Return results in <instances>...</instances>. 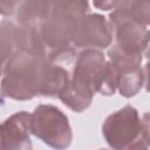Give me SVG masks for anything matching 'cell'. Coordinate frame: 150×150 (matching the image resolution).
<instances>
[{"mask_svg":"<svg viewBox=\"0 0 150 150\" xmlns=\"http://www.w3.org/2000/svg\"><path fill=\"white\" fill-rule=\"evenodd\" d=\"M19 29L20 27L13 22L4 21L0 23V77L11 57L20 50Z\"/></svg>","mask_w":150,"mask_h":150,"instance_id":"11","label":"cell"},{"mask_svg":"<svg viewBox=\"0 0 150 150\" xmlns=\"http://www.w3.org/2000/svg\"><path fill=\"white\" fill-rule=\"evenodd\" d=\"M108 60L98 49H84L75 60L73 73L59 98L73 111L86 110L98 91L105 74Z\"/></svg>","mask_w":150,"mask_h":150,"instance_id":"1","label":"cell"},{"mask_svg":"<svg viewBox=\"0 0 150 150\" xmlns=\"http://www.w3.org/2000/svg\"><path fill=\"white\" fill-rule=\"evenodd\" d=\"M117 69L114 64H111L109 61L107 63L105 74L102 79V82L98 88V93H101L104 96H111L114 95L115 90L117 89Z\"/></svg>","mask_w":150,"mask_h":150,"instance_id":"13","label":"cell"},{"mask_svg":"<svg viewBox=\"0 0 150 150\" xmlns=\"http://www.w3.org/2000/svg\"><path fill=\"white\" fill-rule=\"evenodd\" d=\"M30 114L21 110L0 123V150H32Z\"/></svg>","mask_w":150,"mask_h":150,"instance_id":"7","label":"cell"},{"mask_svg":"<svg viewBox=\"0 0 150 150\" xmlns=\"http://www.w3.org/2000/svg\"><path fill=\"white\" fill-rule=\"evenodd\" d=\"M128 11L131 19L144 26L148 27L150 22V2L149 1H129Z\"/></svg>","mask_w":150,"mask_h":150,"instance_id":"12","label":"cell"},{"mask_svg":"<svg viewBox=\"0 0 150 150\" xmlns=\"http://www.w3.org/2000/svg\"><path fill=\"white\" fill-rule=\"evenodd\" d=\"M89 4L86 1H52L48 18L39 27L42 42L52 50L69 47L81 19L87 15Z\"/></svg>","mask_w":150,"mask_h":150,"instance_id":"3","label":"cell"},{"mask_svg":"<svg viewBox=\"0 0 150 150\" xmlns=\"http://www.w3.org/2000/svg\"><path fill=\"white\" fill-rule=\"evenodd\" d=\"M112 41V30L101 14H87L79 22L71 43L84 49L107 48Z\"/></svg>","mask_w":150,"mask_h":150,"instance_id":"6","label":"cell"},{"mask_svg":"<svg viewBox=\"0 0 150 150\" xmlns=\"http://www.w3.org/2000/svg\"><path fill=\"white\" fill-rule=\"evenodd\" d=\"M116 69L118 73L117 89L120 94L127 98L137 95L145 84L146 80V74L142 66H129Z\"/></svg>","mask_w":150,"mask_h":150,"instance_id":"10","label":"cell"},{"mask_svg":"<svg viewBox=\"0 0 150 150\" xmlns=\"http://www.w3.org/2000/svg\"><path fill=\"white\" fill-rule=\"evenodd\" d=\"M121 5V1H101V2H94L95 7H98L102 11H109L115 9Z\"/></svg>","mask_w":150,"mask_h":150,"instance_id":"15","label":"cell"},{"mask_svg":"<svg viewBox=\"0 0 150 150\" xmlns=\"http://www.w3.org/2000/svg\"><path fill=\"white\" fill-rule=\"evenodd\" d=\"M30 134L55 150L68 149L73 139L67 115L52 104H40L30 114Z\"/></svg>","mask_w":150,"mask_h":150,"instance_id":"5","label":"cell"},{"mask_svg":"<svg viewBox=\"0 0 150 150\" xmlns=\"http://www.w3.org/2000/svg\"><path fill=\"white\" fill-rule=\"evenodd\" d=\"M69 77L70 75L66 68L56 63H50L46 60L40 74L39 95L59 97L60 94L66 89Z\"/></svg>","mask_w":150,"mask_h":150,"instance_id":"8","label":"cell"},{"mask_svg":"<svg viewBox=\"0 0 150 150\" xmlns=\"http://www.w3.org/2000/svg\"><path fill=\"white\" fill-rule=\"evenodd\" d=\"M129 150H149V142L148 141H138L135 143Z\"/></svg>","mask_w":150,"mask_h":150,"instance_id":"16","label":"cell"},{"mask_svg":"<svg viewBox=\"0 0 150 150\" xmlns=\"http://www.w3.org/2000/svg\"><path fill=\"white\" fill-rule=\"evenodd\" d=\"M0 102H1V103H2V100H0Z\"/></svg>","mask_w":150,"mask_h":150,"instance_id":"18","label":"cell"},{"mask_svg":"<svg viewBox=\"0 0 150 150\" xmlns=\"http://www.w3.org/2000/svg\"><path fill=\"white\" fill-rule=\"evenodd\" d=\"M52 9V1H22L16 7V21L23 27L39 28L48 18Z\"/></svg>","mask_w":150,"mask_h":150,"instance_id":"9","label":"cell"},{"mask_svg":"<svg viewBox=\"0 0 150 150\" xmlns=\"http://www.w3.org/2000/svg\"><path fill=\"white\" fill-rule=\"evenodd\" d=\"M148 114L139 117L138 111L128 104L110 114L102 124V135L111 150H129L138 141L149 142Z\"/></svg>","mask_w":150,"mask_h":150,"instance_id":"4","label":"cell"},{"mask_svg":"<svg viewBox=\"0 0 150 150\" xmlns=\"http://www.w3.org/2000/svg\"><path fill=\"white\" fill-rule=\"evenodd\" d=\"M19 2L18 1H0V14L4 16H11L16 11Z\"/></svg>","mask_w":150,"mask_h":150,"instance_id":"14","label":"cell"},{"mask_svg":"<svg viewBox=\"0 0 150 150\" xmlns=\"http://www.w3.org/2000/svg\"><path fill=\"white\" fill-rule=\"evenodd\" d=\"M46 59H39L32 54L19 50L5 67L0 84L2 96L26 101L39 95L40 74Z\"/></svg>","mask_w":150,"mask_h":150,"instance_id":"2","label":"cell"},{"mask_svg":"<svg viewBox=\"0 0 150 150\" xmlns=\"http://www.w3.org/2000/svg\"><path fill=\"white\" fill-rule=\"evenodd\" d=\"M100 150H108V149H100Z\"/></svg>","mask_w":150,"mask_h":150,"instance_id":"17","label":"cell"}]
</instances>
